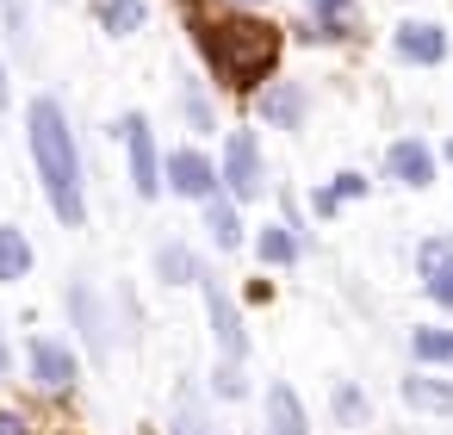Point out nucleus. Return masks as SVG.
<instances>
[{
  "mask_svg": "<svg viewBox=\"0 0 453 435\" xmlns=\"http://www.w3.org/2000/svg\"><path fill=\"white\" fill-rule=\"evenodd\" d=\"M32 156H38L50 212L75 230L81 224V156H75V131L63 119V100H50V94L32 100Z\"/></svg>",
  "mask_w": 453,
  "mask_h": 435,
  "instance_id": "f257e3e1",
  "label": "nucleus"
},
{
  "mask_svg": "<svg viewBox=\"0 0 453 435\" xmlns=\"http://www.w3.org/2000/svg\"><path fill=\"white\" fill-rule=\"evenodd\" d=\"M199 50H205V63H211V75L218 82H255L273 57H280V32L273 26H261V19H224V26H205L199 32Z\"/></svg>",
  "mask_w": 453,
  "mask_h": 435,
  "instance_id": "f03ea898",
  "label": "nucleus"
},
{
  "mask_svg": "<svg viewBox=\"0 0 453 435\" xmlns=\"http://www.w3.org/2000/svg\"><path fill=\"white\" fill-rule=\"evenodd\" d=\"M224 181H230L236 199H261V156H255L249 131H230V144H224Z\"/></svg>",
  "mask_w": 453,
  "mask_h": 435,
  "instance_id": "7ed1b4c3",
  "label": "nucleus"
},
{
  "mask_svg": "<svg viewBox=\"0 0 453 435\" xmlns=\"http://www.w3.org/2000/svg\"><path fill=\"white\" fill-rule=\"evenodd\" d=\"M125 150H131V181H137V193L143 199H156L162 193V168H156V137H150V125L131 113L125 119Z\"/></svg>",
  "mask_w": 453,
  "mask_h": 435,
  "instance_id": "20e7f679",
  "label": "nucleus"
},
{
  "mask_svg": "<svg viewBox=\"0 0 453 435\" xmlns=\"http://www.w3.org/2000/svg\"><path fill=\"white\" fill-rule=\"evenodd\" d=\"M205 317H211V336H218V348H224V361L236 367L242 361V317H236V305H230V292L218 286V280H205Z\"/></svg>",
  "mask_w": 453,
  "mask_h": 435,
  "instance_id": "39448f33",
  "label": "nucleus"
},
{
  "mask_svg": "<svg viewBox=\"0 0 453 435\" xmlns=\"http://www.w3.org/2000/svg\"><path fill=\"white\" fill-rule=\"evenodd\" d=\"M69 311H75V323H81V336H88V354H94V361H106V354H112V336H106L100 292H94L88 280H75V286H69Z\"/></svg>",
  "mask_w": 453,
  "mask_h": 435,
  "instance_id": "423d86ee",
  "label": "nucleus"
},
{
  "mask_svg": "<svg viewBox=\"0 0 453 435\" xmlns=\"http://www.w3.org/2000/svg\"><path fill=\"white\" fill-rule=\"evenodd\" d=\"M32 373H38L44 392H69V385H75V354H69L63 342L38 336V342H32Z\"/></svg>",
  "mask_w": 453,
  "mask_h": 435,
  "instance_id": "0eeeda50",
  "label": "nucleus"
},
{
  "mask_svg": "<svg viewBox=\"0 0 453 435\" xmlns=\"http://www.w3.org/2000/svg\"><path fill=\"white\" fill-rule=\"evenodd\" d=\"M168 181H174V193H187V199H211V187H218V175H211V162H205L199 150H174V156H168Z\"/></svg>",
  "mask_w": 453,
  "mask_h": 435,
  "instance_id": "6e6552de",
  "label": "nucleus"
},
{
  "mask_svg": "<svg viewBox=\"0 0 453 435\" xmlns=\"http://www.w3.org/2000/svg\"><path fill=\"white\" fill-rule=\"evenodd\" d=\"M267 435H311L304 429V410L286 385H267Z\"/></svg>",
  "mask_w": 453,
  "mask_h": 435,
  "instance_id": "1a4fd4ad",
  "label": "nucleus"
},
{
  "mask_svg": "<svg viewBox=\"0 0 453 435\" xmlns=\"http://www.w3.org/2000/svg\"><path fill=\"white\" fill-rule=\"evenodd\" d=\"M397 50H403L410 63H441V57H447V38H441L434 26H403V32H397Z\"/></svg>",
  "mask_w": 453,
  "mask_h": 435,
  "instance_id": "9d476101",
  "label": "nucleus"
},
{
  "mask_svg": "<svg viewBox=\"0 0 453 435\" xmlns=\"http://www.w3.org/2000/svg\"><path fill=\"white\" fill-rule=\"evenodd\" d=\"M298 113H304V94H298L292 82H273V88L261 94V119H273V125H298Z\"/></svg>",
  "mask_w": 453,
  "mask_h": 435,
  "instance_id": "9b49d317",
  "label": "nucleus"
},
{
  "mask_svg": "<svg viewBox=\"0 0 453 435\" xmlns=\"http://www.w3.org/2000/svg\"><path fill=\"white\" fill-rule=\"evenodd\" d=\"M391 175H397L403 187H428L434 162H428V150H422V144H397V150H391Z\"/></svg>",
  "mask_w": 453,
  "mask_h": 435,
  "instance_id": "f8f14e48",
  "label": "nucleus"
},
{
  "mask_svg": "<svg viewBox=\"0 0 453 435\" xmlns=\"http://www.w3.org/2000/svg\"><path fill=\"white\" fill-rule=\"evenodd\" d=\"M403 404H416V410H453V385L410 373V379H403Z\"/></svg>",
  "mask_w": 453,
  "mask_h": 435,
  "instance_id": "ddd939ff",
  "label": "nucleus"
},
{
  "mask_svg": "<svg viewBox=\"0 0 453 435\" xmlns=\"http://www.w3.org/2000/svg\"><path fill=\"white\" fill-rule=\"evenodd\" d=\"M205 230L218 237V249H236V243H242V224H236V206L211 193V199H205Z\"/></svg>",
  "mask_w": 453,
  "mask_h": 435,
  "instance_id": "4468645a",
  "label": "nucleus"
},
{
  "mask_svg": "<svg viewBox=\"0 0 453 435\" xmlns=\"http://www.w3.org/2000/svg\"><path fill=\"white\" fill-rule=\"evenodd\" d=\"M32 268V243L19 230H0V280H26Z\"/></svg>",
  "mask_w": 453,
  "mask_h": 435,
  "instance_id": "2eb2a0df",
  "label": "nucleus"
},
{
  "mask_svg": "<svg viewBox=\"0 0 453 435\" xmlns=\"http://www.w3.org/2000/svg\"><path fill=\"white\" fill-rule=\"evenodd\" d=\"M100 26H106V32H137V26H143V0H106V7H100Z\"/></svg>",
  "mask_w": 453,
  "mask_h": 435,
  "instance_id": "dca6fc26",
  "label": "nucleus"
},
{
  "mask_svg": "<svg viewBox=\"0 0 453 435\" xmlns=\"http://www.w3.org/2000/svg\"><path fill=\"white\" fill-rule=\"evenodd\" d=\"M156 274H162V280H193V255H187L180 243H168V249L156 255Z\"/></svg>",
  "mask_w": 453,
  "mask_h": 435,
  "instance_id": "f3484780",
  "label": "nucleus"
},
{
  "mask_svg": "<svg viewBox=\"0 0 453 435\" xmlns=\"http://www.w3.org/2000/svg\"><path fill=\"white\" fill-rule=\"evenodd\" d=\"M416 354L422 361H453V330H416Z\"/></svg>",
  "mask_w": 453,
  "mask_h": 435,
  "instance_id": "a211bd4d",
  "label": "nucleus"
},
{
  "mask_svg": "<svg viewBox=\"0 0 453 435\" xmlns=\"http://www.w3.org/2000/svg\"><path fill=\"white\" fill-rule=\"evenodd\" d=\"M416 261H422V274H447V268H453V237L422 243V255H416Z\"/></svg>",
  "mask_w": 453,
  "mask_h": 435,
  "instance_id": "6ab92c4d",
  "label": "nucleus"
},
{
  "mask_svg": "<svg viewBox=\"0 0 453 435\" xmlns=\"http://www.w3.org/2000/svg\"><path fill=\"white\" fill-rule=\"evenodd\" d=\"M292 255H298V243H292L286 230H261V261L280 268V261H292Z\"/></svg>",
  "mask_w": 453,
  "mask_h": 435,
  "instance_id": "aec40b11",
  "label": "nucleus"
},
{
  "mask_svg": "<svg viewBox=\"0 0 453 435\" xmlns=\"http://www.w3.org/2000/svg\"><path fill=\"white\" fill-rule=\"evenodd\" d=\"M174 435H211V423L199 416V404H193V398H180V404H174Z\"/></svg>",
  "mask_w": 453,
  "mask_h": 435,
  "instance_id": "412c9836",
  "label": "nucleus"
},
{
  "mask_svg": "<svg viewBox=\"0 0 453 435\" xmlns=\"http://www.w3.org/2000/svg\"><path fill=\"white\" fill-rule=\"evenodd\" d=\"M354 193H366V181H360V175H342V181H335V193H329V199H335V206H342V199H354Z\"/></svg>",
  "mask_w": 453,
  "mask_h": 435,
  "instance_id": "4be33fe9",
  "label": "nucleus"
},
{
  "mask_svg": "<svg viewBox=\"0 0 453 435\" xmlns=\"http://www.w3.org/2000/svg\"><path fill=\"white\" fill-rule=\"evenodd\" d=\"M428 292H434L441 305H453V268H447V274H428Z\"/></svg>",
  "mask_w": 453,
  "mask_h": 435,
  "instance_id": "5701e85b",
  "label": "nucleus"
},
{
  "mask_svg": "<svg viewBox=\"0 0 453 435\" xmlns=\"http://www.w3.org/2000/svg\"><path fill=\"white\" fill-rule=\"evenodd\" d=\"M218 392H224V398H242V373L224 367V373H218Z\"/></svg>",
  "mask_w": 453,
  "mask_h": 435,
  "instance_id": "b1692460",
  "label": "nucleus"
},
{
  "mask_svg": "<svg viewBox=\"0 0 453 435\" xmlns=\"http://www.w3.org/2000/svg\"><path fill=\"white\" fill-rule=\"evenodd\" d=\"M0 435H32V429H26V416H19V410H0Z\"/></svg>",
  "mask_w": 453,
  "mask_h": 435,
  "instance_id": "393cba45",
  "label": "nucleus"
},
{
  "mask_svg": "<svg viewBox=\"0 0 453 435\" xmlns=\"http://www.w3.org/2000/svg\"><path fill=\"white\" fill-rule=\"evenodd\" d=\"M311 7H317V13H342V7H348V0H311Z\"/></svg>",
  "mask_w": 453,
  "mask_h": 435,
  "instance_id": "a878e982",
  "label": "nucleus"
},
{
  "mask_svg": "<svg viewBox=\"0 0 453 435\" xmlns=\"http://www.w3.org/2000/svg\"><path fill=\"white\" fill-rule=\"evenodd\" d=\"M7 361H13V354H7V336H0V373H7Z\"/></svg>",
  "mask_w": 453,
  "mask_h": 435,
  "instance_id": "bb28decb",
  "label": "nucleus"
},
{
  "mask_svg": "<svg viewBox=\"0 0 453 435\" xmlns=\"http://www.w3.org/2000/svg\"><path fill=\"white\" fill-rule=\"evenodd\" d=\"M0 100H7V69H0Z\"/></svg>",
  "mask_w": 453,
  "mask_h": 435,
  "instance_id": "cd10ccee",
  "label": "nucleus"
}]
</instances>
